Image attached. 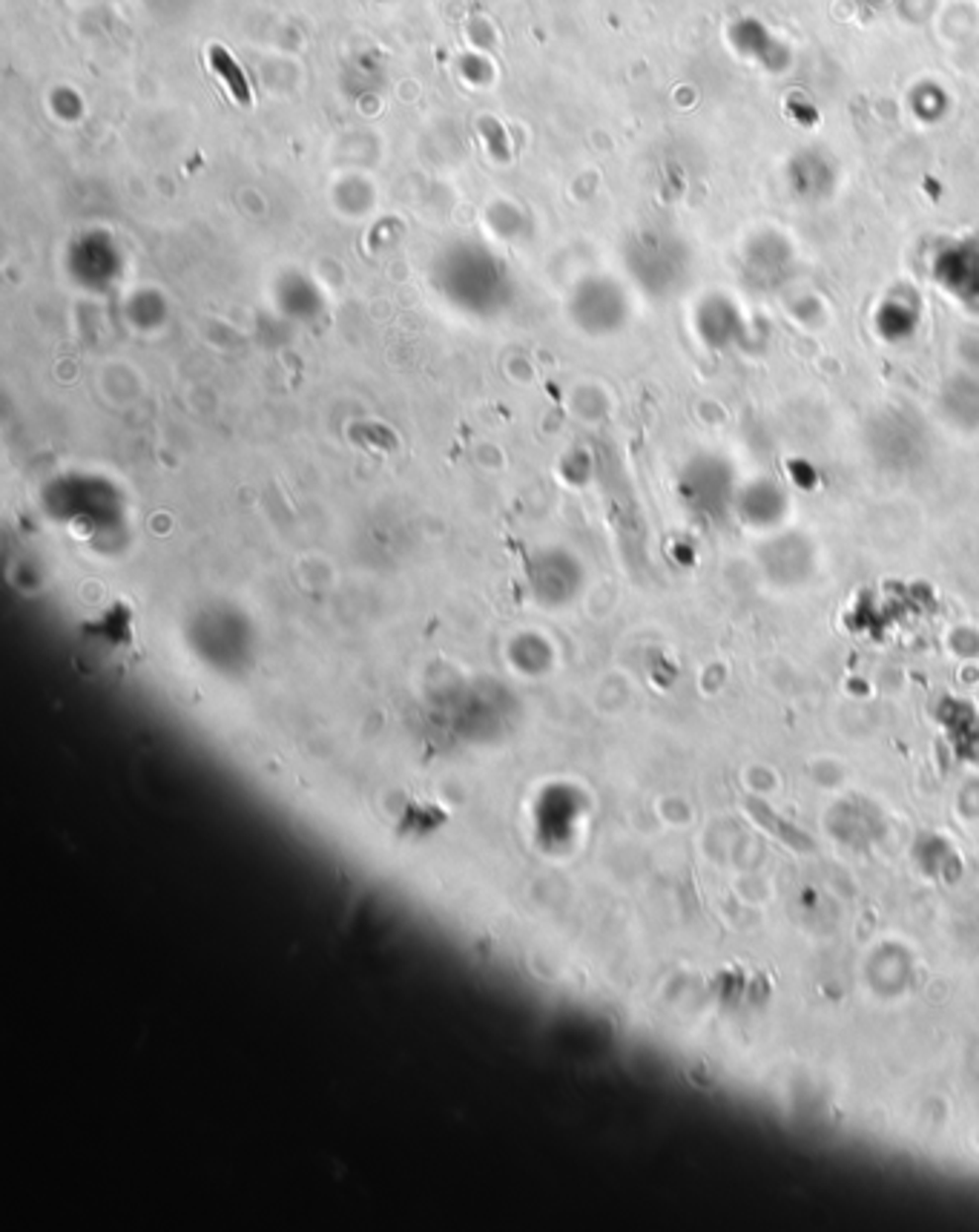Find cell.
I'll use <instances>...</instances> for the list:
<instances>
[{
  "label": "cell",
  "mask_w": 979,
  "mask_h": 1232,
  "mask_svg": "<svg viewBox=\"0 0 979 1232\" xmlns=\"http://www.w3.org/2000/svg\"><path fill=\"white\" fill-rule=\"evenodd\" d=\"M210 63H213V72L227 84V90H230V95L236 98L238 104H250L247 78H244V72H241V66H238L236 60L230 58V52L222 49V46H213L210 49Z\"/></svg>",
  "instance_id": "1"
}]
</instances>
